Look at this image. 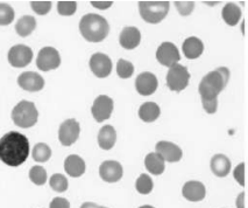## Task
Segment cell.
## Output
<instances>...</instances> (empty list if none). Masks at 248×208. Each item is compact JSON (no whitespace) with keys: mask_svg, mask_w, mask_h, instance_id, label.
Here are the masks:
<instances>
[{"mask_svg":"<svg viewBox=\"0 0 248 208\" xmlns=\"http://www.w3.org/2000/svg\"><path fill=\"white\" fill-rule=\"evenodd\" d=\"M14 10L8 4L1 2L0 4V26H7L14 20Z\"/></svg>","mask_w":248,"mask_h":208,"instance_id":"31","label":"cell"},{"mask_svg":"<svg viewBox=\"0 0 248 208\" xmlns=\"http://www.w3.org/2000/svg\"><path fill=\"white\" fill-rule=\"evenodd\" d=\"M31 7L39 16H46L50 12L51 1H31Z\"/></svg>","mask_w":248,"mask_h":208,"instance_id":"34","label":"cell"},{"mask_svg":"<svg viewBox=\"0 0 248 208\" xmlns=\"http://www.w3.org/2000/svg\"><path fill=\"white\" fill-rule=\"evenodd\" d=\"M182 51H183L184 55L186 59L195 60L200 57L203 54L204 45L201 39L196 36H190L182 45Z\"/></svg>","mask_w":248,"mask_h":208,"instance_id":"20","label":"cell"},{"mask_svg":"<svg viewBox=\"0 0 248 208\" xmlns=\"http://www.w3.org/2000/svg\"><path fill=\"white\" fill-rule=\"evenodd\" d=\"M210 166H211L213 174H216L219 178H224L229 175L231 169H232L231 160L225 155H221V153L213 156Z\"/></svg>","mask_w":248,"mask_h":208,"instance_id":"21","label":"cell"},{"mask_svg":"<svg viewBox=\"0 0 248 208\" xmlns=\"http://www.w3.org/2000/svg\"><path fill=\"white\" fill-rule=\"evenodd\" d=\"M80 208H108V207H103L99 206V205L93 204V202H84V204L80 206Z\"/></svg>","mask_w":248,"mask_h":208,"instance_id":"41","label":"cell"},{"mask_svg":"<svg viewBox=\"0 0 248 208\" xmlns=\"http://www.w3.org/2000/svg\"><path fill=\"white\" fill-rule=\"evenodd\" d=\"M79 32L89 42H100L109 33V25L104 17L89 13L82 17L79 21Z\"/></svg>","mask_w":248,"mask_h":208,"instance_id":"3","label":"cell"},{"mask_svg":"<svg viewBox=\"0 0 248 208\" xmlns=\"http://www.w3.org/2000/svg\"><path fill=\"white\" fill-rule=\"evenodd\" d=\"M31 156H33V159L37 161V163H46V161L50 159L51 149L47 145V144L39 143L34 146Z\"/></svg>","mask_w":248,"mask_h":208,"instance_id":"27","label":"cell"},{"mask_svg":"<svg viewBox=\"0 0 248 208\" xmlns=\"http://www.w3.org/2000/svg\"><path fill=\"white\" fill-rule=\"evenodd\" d=\"M80 134L79 123L74 118L64 121L60 125L59 130V139L61 144L64 146H71L77 141Z\"/></svg>","mask_w":248,"mask_h":208,"instance_id":"10","label":"cell"},{"mask_svg":"<svg viewBox=\"0 0 248 208\" xmlns=\"http://www.w3.org/2000/svg\"><path fill=\"white\" fill-rule=\"evenodd\" d=\"M124 169L117 160H105L99 166V175L106 183H117L123 178Z\"/></svg>","mask_w":248,"mask_h":208,"instance_id":"13","label":"cell"},{"mask_svg":"<svg viewBox=\"0 0 248 208\" xmlns=\"http://www.w3.org/2000/svg\"><path fill=\"white\" fill-rule=\"evenodd\" d=\"M117 141V131L112 125H104L98 134V144L100 149L108 151Z\"/></svg>","mask_w":248,"mask_h":208,"instance_id":"22","label":"cell"},{"mask_svg":"<svg viewBox=\"0 0 248 208\" xmlns=\"http://www.w3.org/2000/svg\"><path fill=\"white\" fill-rule=\"evenodd\" d=\"M7 59L14 68H25L33 60V51L26 45H16L8 51Z\"/></svg>","mask_w":248,"mask_h":208,"instance_id":"7","label":"cell"},{"mask_svg":"<svg viewBox=\"0 0 248 208\" xmlns=\"http://www.w3.org/2000/svg\"><path fill=\"white\" fill-rule=\"evenodd\" d=\"M61 65L59 51L54 47H43L37 54L36 66L40 70L50 71L57 69Z\"/></svg>","mask_w":248,"mask_h":208,"instance_id":"8","label":"cell"},{"mask_svg":"<svg viewBox=\"0 0 248 208\" xmlns=\"http://www.w3.org/2000/svg\"><path fill=\"white\" fill-rule=\"evenodd\" d=\"M236 208H246V193L242 192L236 198Z\"/></svg>","mask_w":248,"mask_h":208,"instance_id":"40","label":"cell"},{"mask_svg":"<svg viewBox=\"0 0 248 208\" xmlns=\"http://www.w3.org/2000/svg\"><path fill=\"white\" fill-rule=\"evenodd\" d=\"M169 1H140L139 12L141 18L148 24H158L168 16Z\"/></svg>","mask_w":248,"mask_h":208,"instance_id":"5","label":"cell"},{"mask_svg":"<svg viewBox=\"0 0 248 208\" xmlns=\"http://www.w3.org/2000/svg\"><path fill=\"white\" fill-rule=\"evenodd\" d=\"M205 4H207V5H217V4H219L218 1H215V2H205Z\"/></svg>","mask_w":248,"mask_h":208,"instance_id":"43","label":"cell"},{"mask_svg":"<svg viewBox=\"0 0 248 208\" xmlns=\"http://www.w3.org/2000/svg\"><path fill=\"white\" fill-rule=\"evenodd\" d=\"M90 4L92 5V7L97 8V10H108L113 5V1H91Z\"/></svg>","mask_w":248,"mask_h":208,"instance_id":"39","label":"cell"},{"mask_svg":"<svg viewBox=\"0 0 248 208\" xmlns=\"http://www.w3.org/2000/svg\"><path fill=\"white\" fill-rule=\"evenodd\" d=\"M30 179L33 184L42 186L47 183V171L42 166H33L30 171Z\"/></svg>","mask_w":248,"mask_h":208,"instance_id":"29","label":"cell"},{"mask_svg":"<svg viewBox=\"0 0 248 208\" xmlns=\"http://www.w3.org/2000/svg\"><path fill=\"white\" fill-rule=\"evenodd\" d=\"M49 208H70V202L64 198H55L51 200Z\"/></svg>","mask_w":248,"mask_h":208,"instance_id":"38","label":"cell"},{"mask_svg":"<svg viewBox=\"0 0 248 208\" xmlns=\"http://www.w3.org/2000/svg\"><path fill=\"white\" fill-rule=\"evenodd\" d=\"M112 60L103 53H96L90 57L91 71L99 79H105L109 76L112 71Z\"/></svg>","mask_w":248,"mask_h":208,"instance_id":"12","label":"cell"},{"mask_svg":"<svg viewBox=\"0 0 248 208\" xmlns=\"http://www.w3.org/2000/svg\"><path fill=\"white\" fill-rule=\"evenodd\" d=\"M12 120L19 128L28 129L34 126L39 120V111L35 104L30 101H21L12 110Z\"/></svg>","mask_w":248,"mask_h":208,"instance_id":"4","label":"cell"},{"mask_svg":"<svg viewBox=\"0 0 248 208\" xmlns=\"http://www.w3.org/2000/svg\"><path fill=\"white\" fill-rule=\"evenodd\" d=\"M190 73L184 66L177 65L169 68L167 74V86L171 91L181 92L189 86Z\"/></svg>","mask_w":248,"mask_h":208,"instance_id":"6","label":"cell"},{"mask_svg":"<svg viewBox=\"0 0 248 208\" xmlns=\"http://www.w3.org/2000/svg\"><path fill=\"white\" fill-rule=\"evenodd\" d=\"M113 100L111 97L99 95L91 106V114L96 122L103 123L104 121H108L113 111Z\"/></svg>","mask_w":248,"mask_h":208,"instance_id":"9","label":"cell"},{"mask_svg":"<svg viewBox=\"0 0 248 208\" xmlns=\"http://www.w3.org/2000/svg\"><path fill=\"white\" fill-rule=\"evenodd\" d=\"M134 73L133 63L120 59L117 63V74L121 79H129Z\"/></svg>","mask_w":248,"mask_h":208,"instance_id":"32","label":"cell"},{"mask_svg":"<svg viewBox=\"0 0 248 208\" xmlns=\"http://www.w3.org/2000/svg\"><path fill=\"white\" fill-rule=\"evenodd\" d=\"M224 21L229 26H235L241 19V8L234 2H227L221 12Z\"/></svg>","mask_w":248,"mask_h":208,"instance_id":"25","label":"cell"},{"mask_svg":"<svg viewBox=\"0 0 248 208\" xmlns=\"http://www.w3.org/2000/svg\"><path fill=\"white\" fill-rule=\"evenodd\" d=\"M77 10L76 1H59L57 2V12L62 17H70Z\"/></svg>","mask_w":248,"mask_h":208,"instance_id":"33","label":"cell"},{"mask_svg":"<svg viewBox=\"0 0 248 208\" xmlns=\"http://www.w3.org/2000/svg\"><path fill=\"white\" fill-rule=\"evenodd\" d=\"M49 185H50V187L55 192L60 193L65 192L69 187L68 179L63 174H61V173H56V174L51 175L50 179H49Z\"/></svg>","mask_w":248,"mask_h":208,"instance_id":"30","label":"cell"},{"mask_svg":"<svg viewBox=\"0 0 248 208\" xmlns=\"http://www.w3.org/2000/svg\"><path fill=\"white\" fill-rule=\"evenodd\" d=\"M141 42V33L137 27L133 26H128L121 31L119 35V43L123 48L132 51V49L137 48Z\"/></svg>","mask_w":248,"mask_h":208,"instance_id":"18","label":"cell"},{"mask_svg":"<svg viewBox=\"0 0 248 208\" xmlns=\"http://www.w3.org/2000/svg\"><path fill=\"white\" fill-rule=\"evenodd\" d=\"M156 59L161 65L164 67H172V66L177 65L178 61L181 60L180 52L174 43L171 42H163L161 43L160 47L156 51Z\"/></svg>","mask_w":248,"mask_h":208,"instance_id":"11","label":"cell"},{"mask_svg":"<svg viewBox=\"0 0 248 208\" xmlns=\"http://www.w3.org/2000/svg\"><path fill=\"white\" fill-rule=\"evenodd\" d=\"M233 175H234L235 180L240 186H245V163H240L235 167L233 171Z\"/></svg>","mask_w":248,"mask_h":208,"instance_id":"36","label":"cell"},{"mask_svg":"<svg viewBox=\"0 0 248 208\" xmlns=\"http://www.w3.org/2000/svg\"><path fill=\"white\" fill-rule=\"evenodd\" d=\"M203 103V108L207 114H216L218 109V98L217 100H211V101H204L202 100Z\"/></svg>","mask_w":248,"mask_h":208,"instance_id":"37","label":"cell"},{"mask_svg":"<svg viewBox=\"0 0 248 208\" xmlns=\"http://www.w3.org/2000/svg\"><path fill=\"white\" fill-rule=\"evenodd\" d=\"M18 85L26 91L36 92L43 89L45 80L35 71H25L18 77Z\"/></svg>","mask_w":248,"mask_h":208,"instance_id":"14","label":"cell"},{"mask_svg":"<svg viewBox=\"0 0 248 208\" xmlns=\"http://www.w3.org/2000/svg\"><path fill=\"white\" fill-rule=\"evenodd\" d=\"M182 194L186 200L191 202L202 201L206 195V189L203 183L201 181L191 180L184 184L183 189H182Z\"/></svg>","mask_w":248,"mask_h":208,"instance_id":"17","label":"cell"},{"mask_svg":"<svg viewBox=\"0 0 248 208\" xmlns=\"http://www.w3.org/2000/svg\"><path fill=\"white\" fill-rule=\"evenodd\" d=\"M161 109L156 103L154 102H146L140 106L139 109V117L141 121L146 123H153L160 117Z\"/></svg>","mask_w":248,"mask_h":208,"instance_id":"24","label":"cell"},{"mask_svg":"<svg viewBox=\"0 0 248 208\" xmlns=\"http://www.w3.org/2000/svg\"><path fill=\"white\" fill-rule=\"evenodd\" d=\"M156 153L163 158L164 161H168V163H177L183 156L180 146L167 140L158 141L156 144Z\"/></svg>","mask_w":248,"mask_h":208,"instance_id":"16","label":"cell"},{"mask_svg":"<svg viewBox=\"0 0 248 208\" xmlns=\"http://www.w3.org/2000/svg\"><path fill=\"white\" fill-rule=\"evenodd\" d=\"M36 28V20L31 16H24L18 20L16 25V31L20 36L26 37L31 35Z\"/></svg>","mask_w":248,"mask_h":208,"instance_id":"26","label":"cell"},{"mask_svg":"<svg viewBox=\"0 0 248 208\" xmlns=\"http://www.w3.org/2000/svg\"><path fill=\"white\" fill-rule=\"evenodd\" d=\"M85 161L82 157L77 155H70L64 160V170L70 177L78 178L82 177L85 172Z\"/></svg>","mask_w":248,"mask_h":208,"instance_id":"19","label":"cell"},{"mask_svg":"<svg viewBox=\"0 0 248 208\" xmlns=\"http://www.w3.org/2000/svg\"><path fill=\"white\" fill-rule=\"evenodd\" d=\"M154 184H153L152 178L146 173H142L135 181V189L140 194H149L153 191Z\"/></svg>","mask_w":248,"mask_h":208,"instance_id":"28","label":"cell"},{"mask_svg":"<svg viewBox=\"0 0 248 208\" xmlns=\"http://www.w3.org/2000/svg\"><path fill=\"white\" fill-rule=\"evenodd\" d=\"M230 80V70L226 67H219L216 70L210 71L201 81L198 91L201 98L204 101L217 100Z\"/></svg>","mask_w":248,"mask_h":208,"instance_id":"2","label":"cell"},{"mask_svg":"<svg viewBox=\"0 0 248 208\" xmlns=\"http://www.w3.org/2000/svg\"><path fill=\"white\" fill-rule=\"evenodd\" d=\"M157 86L158 82L156 76L148 71L139 74L135 80V89L142 96H149V95L154 94L156 91Z\"/></svg>","mask_w":248,"mask_h":208,"instance_id":"15","label":"cell"},{"mask_svg":"<svg viewBox=\"0 0 248 208\" xmlns=\"http://www.w3.org/2000/svg\"><path fill=\"white\" fill-rule=\"evenodd\" d=\"M30 156V140L25 135L10 131L0 138V160L7 166L18 167Z\"/></svg>","mask_w":248,"mask_h":208,"instance_id":"1","label":"cell"},{"mask_svg":"<svg viewBox=\"0 0 248 208\" xmlns=\"http://www.w3.org/2000/svg\"><path fill=\"white\" fill-rule=\"evenodd\" d=\"M175 6L181 16L188 17L195 8V1H175Z\"/></svg>","mask_w":248,"mask_h":208,"instance_id":"35","label":"cell"},{"mask_svg":"<svg viewBox=\"0 0 248 208\" xmlns=\"http://www.w3.org/2000/svg\"><path fill=\"white\" fill-rule=\"evenodd\" d=\"M139 208H155V207L149 206V205H145V206H141V207H139Z\"/></svg>","mask_w":248,"mask_h":208,"instance_id":"42","label":"cell"},{"mask_svg":"<svg viewBox=\"0 0 248 208\" xmlns=\"http://www.w3.org/2000/svg\"><path fill=\"white\" fill-rule=\"evenodd\" d=\"M145 166L152 174L160 175L162 174L166 170V161L163 158L156 152H152L146 156L145 158Z\"/></svg>","mask_w":248,"mask_h":208,"instance_id":"23","label":"cell"}]
</instances>
